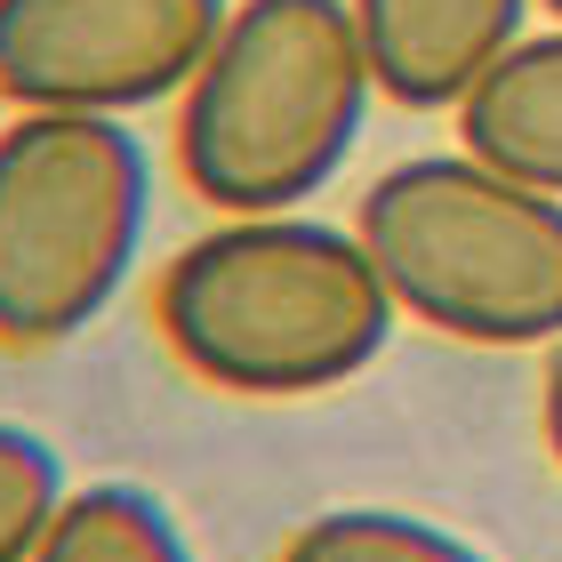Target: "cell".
<instances>
[{"mask_svg": "<svg viewBox=\"0 0 562 562\" xmlns=\"http://www.w3.org/2000/svg\"><path fill=\"white\" fill-rule=\"evenodd\" d=\"M0 121H9V97H0Z\"/></svg>", "mask_w": 562, "mask_h": 562, "instance_id": "obj_13", "label": "cell"}, {"mask_svg": "<svg viewBox=\"0 0 562 562\" xmlns=\"http://www.w3.org/2000/svg\"><path fill=\"white\" fill-rule=\"evenodd\" d=\"M346 9L386 105L458 113L467 89L522 41L539 0H346Z\"/></svg>", "mask_w": 562, "mask_h": 562, "instance_id": "obj_6", "label": "cell"}, {"mask_svg": "<svg viewBox=\"0 0 562 562\" xmlns=\"http://www.w3.org/2000/svg\"><path fill=\"white\" fill-rule=\"evenodd\" d=\"M153 145L105 113L0 121V346H72L130 290L153 234Z\"/></svg>", "mask_w": 562, "mask_h": 562, "instance_id": "obj_4", "label": "cell"}, {"mask_svg": "<svg viewBox=\"0 0 562 562\" xmlns=\"http://www.w3.org/2000/svg\"><path fill=\"white\" fill-rule=\"evenodd\" d=\"M378 81L346 0H234L169 105V169L210 217L305 210L370 130Z\"/></svg>", "mask_w": 562, "mask_h": 562, "instance_id": "obj_2", "label": "cell"}, {"mask_svg": "<svg viewBox=\"0 0 562 562\" xmlns=\"http://www.w3.org/2000/svg\"><path fill=\"white\" fill-rule=\"evenodd\" d=\"M33 562H201V554L161 491H145V482H81V491H65Z\"/></svg>", "mask_w": 562, "mask_h": 562, "instance_id": "obj_8", "label": "cell"}, {"mask_svg": "<svg viewBox=\"0 0 562 562\" xmlns=\"http://www.w3.org/2000/svg\"><path fill=\"white\" fill-rule=\"evenodd\" d=\"M281 562H491V554L426 515H402V506H322L314 522L290 530Z\"/></svg>", "mask_w": 562, "mask_h": 562, "instance_id": "obj_9", "label": "cell"}, {"mask_svg": "<svg viewBox=\"0 0 562 562\" xmlns=\"http://www.w3.org/2000/svg\"><path fill=\"white\" fill-rule=\"evenodd\" d=\"M65 491L72 482H65L57 442L33 434V426H16V418H0V562H33L41 554Z\"/></svg>", "mask_w": 562, "mask_h": 562, "instance_id": "obj_10", "label": "cell"}, {"mask_svg": "<svg viewBox=\"0 0 562 562\" xmlns=\"http://www.w3.org/2000/svg\"><path fill=\"white\" fill-rule=\"evenodd\" d=\"M458 145L562 201V24L522 33L450 113Z\"/></svg>", "mask_w": 562, "mask_h": 562, "instance_id": "obj_7", "label": "cell"}, {"mask_svg": "<svg viewBox=\"0 0 562 562\" xmlns=\"http://www.w3.org/2000/svg\"><path fill=\"white\" fill-rule=\"evenodd\" d=\"M394 314L458 346H562V201L458 153H411L353 201Z\"/></svg>", "mask_w": 562, "mask_h": 562, "instance_id": "obj_3", "label": "cell"}, {"mask_svg": "<svg viewBox=\"0 0 562 562\" xmlns=\"http://www.w3.org/2000/svg\"><path fill=\"white\" fill-rule=\"evenodd\" d=\"M539 442H547V458L562 467V346L547 353V378H539Z\"/></svg>", "mask_w": 562, "mask_h": 562, "instance_id": "obj_11", "label": "cell"}, {"mask_svg": "<svg viewBox=\"0 0 562 562\" xmlns=\"http://www.w3.org/2000/svg\"><path fill=\"white\" fill-rule=\"evenodd\" d=\"M539 9H547V16H554V24H562V0H539Z\"/></svg>", "mask_w": 562, "mask_h": 562, "instance_id": "obj_12", "label": "cell"}, {"mask_svg": "<svg viewBox=\"0 0 562 562\" xmlns=\"http://www.w3.org/2000/svg\"><path fill=\"white\" fill-rule=\"evenodd\" d=\"M169 362L241 402H305L353 386L402 329L353 225L314 210L217 217L169 249L153 281Z\"/></svg>", "mask_w": 562, "mask_h": 562, "instance_id": "obj_1", "label": "cell"}, {"mask_svg": "<svg viewBox=\"0 0 562 562\" xmlns=\"http://www.w3.org/2000/svg\"><path fill=\"white\" fill-rule=\"evenodd\" d=\"M225 16L234 0H0V97L9 113L137 121L186 97Z\"/></svg>", "mask_w": 562, "mask_h": 562, "instance_id": "obj_5", "label": "cell"}]
</instances>
